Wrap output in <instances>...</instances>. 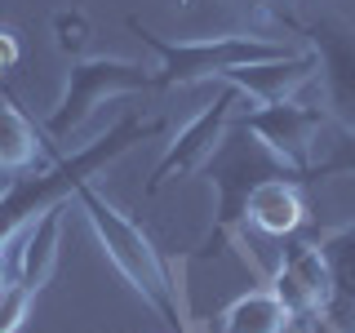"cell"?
Instances as JSON below:
<instances>
[{
    "instance_id": "3957f363",
    "label": "cell",
    "mask_w": 355,
    "mask_h": 333,
    "mask_svg": "<svg viewBox=\"0 0 355 333\" xmlns=\"http://www.w3.org/2000/svg\"><path fill=\"white\" fill-rule=\"evenodd\" d=\"M205 178L218 191V209H214V227L205 231V240L196 244L191 258H218V253L240 236V227L249 222V196L266 178H297V182H302V173H297L293 164H284L280 155L266 147L249 125H240V120H231V129L222 133L214 155L205 160Z\"/></svg>"
},
{
    "instance_id": "5b68a950",
    "label": "cell",
    "mask_w": 355,
    "mask_h": 333,
    "mask_svg": "<svg viewBox=\"0 0 355 333\" xmlns=\"http://www.w3.org/2000/svg\"><path fill=\"white\" fill-rule=\"evenodd\" d=\"M142 89H160L155 71H147L142 62H125V58H76L67 71V89L62 103L53 107L44 133L49 138H71L98 111V103L107 98H125V94H142Z\"/></svg>"
},
{
    "instance_id": "7a4b0ae2",
    "label": "cell",
    "mask_w": 355,
    "mask_h": 333,
    "mask_svg": "<svg viewBox=\"0 0 355 333\" xmlns=\"http://www.w3.org/2000/svg\"><path fill=\"white\" fill-rule=\"evenodd\" d=\"M71 200H76V214L94 227L103 253L116 262V271L133 284V293H142V302L155 307V316H160L173 333H191V316H187V302H182V284L173 280L169 262L160 258V249L151 244L147 231L133 227V222L94 187V178L76 187Z\"/></svg>"
},
{
    "instance_id": "9c48e42d",
    "label": "cell",
    "mask_w": 355,
    "mask_h": 333,
    "mask_svg": "<svg viewBox=\"0 0 355 333\" xmlns=\"http://www.w3.org/2000/svg\"><path fill=\"white\" fill-rule=\"evenodd\" d=\"M297 36H306L320 58L324 94H329V120L355 129V31L342 27L338 18H315Z\"/></svg>"
},
{
    "instance_id": "ac0fdd59",
    "label": "cell",
    "mask_w": 355,
    "mask_h": 333,
    "mask_svg": "<svg viewBox=\"0 0 355 333\" xmlns=\"http://www.w3.org/2000/svg\"><path fill=\"white\" fill-rule=\"evenodd\" d=\"M18 58H22V40H18V31H14V27H0V76L14 71Z\"/></svg>"
},
{
    "instance_id": "30bf717a",
    "label": "cell",
    "mask_w": 355,
    "mask_h": 333,
    "mask_svg": "<svg viewBox=\"0 0 355 333\" xmlns=\"http://www.w3.org/2000/svg\"><path fill=\"white\" fill-rule=\"evenodd\" d=\"M320 76V58L315 49H297L288 58H271V62H249V67H236L227 71L222 80L236 85L249 103L258 107H271V103H288L297 98V89H306L311 80Z\"/></svg>"
},
{
    "instance_id": "52a82bcc",
    "label": "cell",
    "mask_w": 355,
    "mask_h": 333,
    "mask_svg": "<svg viewBox=\"0 0 355 333\" xmlns=\"http://www.w3.org/2000/svg\"><path fill=\"white\" fill-rule=\"evenodd\" d=\"M236 120H240V125H249L284 164H293V169L306 178L311 155H315V138L329 125V111L288 98V103H271V107H258V111H240Z\"/></svg>"
},
{
    "instance_id": "e0dca14e",
    "label": "cell",
    "mask_w": 355,
    "mask_h": 333,
    "mask_svg": "<svg viewBox=\"0 0 355 333\" xmlns=\"http://www.w3.org/2000/svg\"><path fill=\"white\" fill-rule=\"evenodd\" d=\"M53 31H58V49L71 53V58H80L85 44H89V22L80 9H62L58 18H53Z\"/></svg>"
},
{
    "instance_id": "2e32d148",
    "label": "cell",
    "mask_w": 355,
    "mask_h": 333,
    "mask_svg": "<svg viewBox=\"0 0 355 333\" xmlns=\"http://www.w3.org/2000/svg\"><path fill=\"white\" fill-rule=\"evenodd\" d=\"M214 5L249 22H284L288 31H302V22L293 18V0H214Z\"/></svg>"
},
{
    "instance_id": "7c38bea8",
    "label": "cell",
    "mask_w": 355,
    "mask_h": 333,
    "mask_svg": "<svg viewBox=\"0 0 355 333\" xmlns=\"http://www.w3.org/2000/svg\"><path fill=\"white\" fill-rule=\"evenodd\" d=\"M249 222L271 240H288L302 231L306 205H302V182L297 178H266L249 196Z\"/></svg>"
},
{
    "instance_id": "277c9868",
    "label": "cell",
    "mask_w": 355,
    "mask_h": 333,
    "mask_svg": "<svg viewBox=\"0 0 355 333\" xmlns=\"http://www.w3.org/2000/svg\"><path fill=\"white\" fill-rule=\"evenodd\" d=\"M129 31H138V40L155 49L160 58V71H155V85L160 89H187L200 80H222L227 71L249 62H271V58H288L297 53V44L284 40H266V36H214V40H164L147 31L138 18H129Z\"/></svg>"
},
{
    "instance_id": "8fae6325",
    "label": "cell",
    "mask_w": 355,
    "mask_h": 333,
    "mask_svg": "<svg viewBox=\"0 0 355 333\" xmlns=\"http://www.w3.org/2000/svg\"><path fill=\"white\" fill-rule=\"evenodd\" d=\"M315 244H320V253H324L329 280H333L329 320H333L338 333H355V222L315 236Z\"/></svg>"
},
{
    "instance_id": "6da1fadb",
    "label": "cell",
    "mask_w": 355,
    "mask_h": 333,
    "mask_svg": "<svg viewBox=\"0 0 355 333\" xmlns=\"http://www.w3.org/2000/svg\"><path fill=\"white\" fill-rule=\"evenodd\" d=\"M151 133H160V120L125 116L116 129L107 133V138L89 142V147H80L76 155H58L53 164H40V169H31V173L9 178V187L0 191V253H5L9 244H14L18 231L31 227L44 209L71 200L80 182H89L98 169H107L116 155H125L133 142L151 138Z\"/></svg>"
},
{
    "instance_id": "8992f818",
    "label": "cell",
    "mask_w": 355,
    "mask_h": 333,
    "mask_svg": "<svg viewBox=\"0 0 355 333\" xmlns=\"http://www.w3.org/2000/svg\"><path fill=\"white\" fill-rule=\"evenodd\" d=\"M240 107H244V94L236 85H227L222 80L218 89V98L209 103L200 116L187 125L178 138L169 142V151L160 155V164L151 169V182H147V196H155L164 182H173V178H187V173H196V169H205V160L214 155V147L222 142V133L231 129V120L240 116Z\"/></svg>"
},
{
    "instance_id": "9a60e30c",
    "label": "cell",
    "mask_w": 355,
    "mask_h": 333,
    "mask_svg": "<svg viewBox=\"0 0 355 333\" xmlns=\"http://www.w3.org/2000/svg\"><path fill=\"white\" fill-rule=\"evenodd\" d=\"M329 142H324V155H315L311 160V169L302 182H324V178H338V173H355V129L338 125V120H329Z\"/></svg>"
},
{
    "instance_id": "4fadbf2b",
    "label": "cell",
    "mask_w": 355,
    "mask_h": 333,
    "mask_svg": "<svg viewBox=\"0 0 355 333\" xmlns=\"http://www.w3.org/2000/svg\"><path fill=\"white\" fill-rule=\"evenodd\" d=\"M40 151H44L40 129L0 94V173H5V182L18 173L40 169Z\"/></svg>"
},
{
    "instance_id": "5bb4252c",
    "label": "cell",
    "mask_w": 355,
    "mask_h": 333,
    "mask_svg": "<svg viewBox=\"0 0 355 333\" xmlns=\"http://www.w3.org/2000/svg\"><path fill=\"white\" fill-rule=\"evenodd\" d=\"M288 329H293V320H288V311H284L280 298H275L271 284L240 293L236 302L218 316V333H288Z\"/></svg>"
},
{
    "instance_id": "ba28073f",
    "label": "cell",
    "mask_w": 355,
    "mask_h": 333,
    "mask_svg": "<svg viewBox=\"0 0 355 333\" xmlns=\"http://www.w3.org/2000/svg\"><path fill=\"white\" fill-rule=\"evenodd\" d=\"M266 284H271L275 298L284 302L288 320L329 316L333 280H329V262H324V253H320L315 240L288 236V244L280 249V266H275V275H271Z\"/></svg>"
}]
</instances>
